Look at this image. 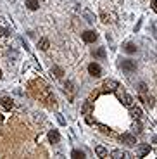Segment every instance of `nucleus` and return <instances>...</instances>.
<instances>
[{
  "label": "nucleus",
  "mask_w": 157,
  "mask_h": 159,
  "mask_svg": "<svg viewBox=\"0 0 157 159\" xmlns=\"http://www.w3.org/2000/svg\"><path fill=\"white\" fill-rule=\"evenodd\" d=\"M121 69L126 73V75H131V73L137 71V62L131 59H123L121 61Z\"/></svg>",
  "instance_id": "1"
},
{
  "label": "nucleus",
  "mask_w": 157,
  "mask_h": 159,
  "mask_svg": "<svg viewBox=\"0 0 157 159\" xmlns=\"http://www.w3.org/2000/svg\"><path fill=\"white\" fill-rule=\"evenodd\" d=\"M118 97H119V100H121L123 104H124L126 107H131L133 106V99H131V95H128L126 92H118Z\"/></svg>",
  "instance_id": "2"
},
{
  "label": "nucleus",
  "mask_w": 157,
  "mask_h": 159,
  "mask_svg": "<svg viewBox=\"0 0 157 159\" xmlns=\"http://www.w3.org/2000/svg\"><path fill=\"white\" fill-rule=\"evenodd\" d=\"M121 142L126 143L128 147H133V145H137V139H135V135H130V133H124V135H121Z\"/></svg>",
  "instance_id": "3"
},
{
  "label": "nucleus",
  "mask_w": 157,
  "mask_h": 159,
  "mask_svg": "<svg viewBox=\"0 0 157 159\" xmlns=\"http://www.w3.org/2000/svg\"><path fill=\"white\" fill-rule=\"evenodd\" d=\"M88 71H90V75L95 76V78H98V76L102 75V68H100L97 62H92L90 66H88Z\"/></svg>",
  "instance_id": "4"
},
{
  "label": "nucleus",
  "mask_w": 157,
  "mask_h": 159,
  "mask_svg": "<svg viewBox=\"0 0 157 159\" xmlns=\"http://www.w3.org/2000/svg\"><path fill=\"white\" fill-rule=\"evenodd\" d=\"M104 90L105 92H114V90H118L119 88V85L116 83V81H114V80H107V81H104Z\"/></svg>",
  "instance_id": "5"
},
{
  "label": "nucleus",
  "mask_w": 157,
  "mask_h": 159,
  "mask_svg": "<svg viewBox=\"0 0 157 159\" xmlns=\"http://www.w3.org/2000/svg\"><path fill=\"white\" fill-rule=\"evenodd\" d=\"M83 40H85L87 43H93L95 40H97V33L92 31V30H88V31L83 33Z\"/></svg>",
  "instance_id": "6"
},
{
  "label": "nucleus",
  "mask_w": 157,
  "mask_h": 159,
  "mask_svg": "<svg viewBox=\"0 0 157 159\" xmlns=\"http://www.w3.org/2000/svg\"><path fill=\"white\" fill-rule=\"evenodd\" d=\"M81 16L85 17V21H87V23H95V16H93V12L88 11V9H85V7L81 9Z\"/></svg>",
  "instance_id": "7"
},
{
  "label": "nucleus",
  "mask_w": 157,
  "mask_h": 159,
  "mask_svg": "<svg viewBox=\"0 0 157 159\" xmlns=\"http://www.w3.org/2000/svg\"><path fill=\"white\" fill-rule=\"evenodd\" d=\"M48 140H50V143H59L61 133L57 130H50V131H48Z\"/></svg>",
  "instance_id": "8"
},
{
  "label": "nucleus",
  "mask_w": 157,
  "mask_h": 159,
  "mask_svg": "<svg viewBox=\"0 0 157 159\" xmlns=\"http://www.w3.org/2000/svg\"><path fill=\"white\" fill-rule=\"evenodd\" d=\"M140 100L141 102H145V106L147 107H154V97H150V95H145V93H140Z\"/></svg>",
  "instance_id": "9"
},
{
  "label": "nucleus",
  "mask_w": 157,
  "mask_h": 159,
  "mask_svg": "<svg viewBox=\"0 0 157 159\" xmlns=\"http://www.w3.org/2000/svg\"><path fill=\"white\" fill-rule=\"evenodd\" d=\"M2 106H4L5 109H12L14 107V100H12L11 97H2Z\"/></svg>",
  "instance_id": "10"
},
{
  "label": "nucleus",
  "mask_w": 157,
  "mask_h": 159,
  "mask_svg": "<svg viewBox=\"0 0 157 159\" xmlns=\"http://www.w3.org/2000/svg\"><path fill=\"white\" fill-rule=\"evenodd\" d=\"M95 152H97L98 157H107V149L102 147V145H97V147H95Z\"/></svg>",
  "instance_id": "11"
},
{
  "label": "nucleus",
  "mask_w": 157,
  "mask_h": 159,
  "mask_svg": "<svg viewBox=\"0 0 157 159\" xmlns=\"http://www.w3.org/2000/svg\"><path fill=\"white\" fill-rule=\"evenodd\" d=\"M112 157H131L130 152H123V151H112Z\"/></svg>",
  "instance_id": "12"
},
{
  "label": "nucleus",
  "mask_w": 157,
  "mask_h": 159,
  "mask_svg": "<svg viewBox=\"0 0 157 159\" xmlns=\"http://www.w3.org/2000/svg\"><path fill=\"white\" fill-rule=\"evenodd\" d=\"M130 112H131V116H133L135 119H140V118H141L140 107H133V106H131V107H130Z\"/></svg>",
  "instance_id": "13"
},
{
  "label": "nucleus",
  "mask_w": 157,
  "mask_h": 159,
  "mask_svg": "<svg viewBox=\"0 0 157 159\" xmlns=\"http://www.w3.org/2000/svg\"><path fill=\"white\" fill-rule=\"evenodd\" d=\"M124 50L128 52V54H135V52H137V45L128 42V43H124Z\"/></svg>",
  "instance_id": "14"
},
{
  "label": "nucleus",
  "mask_w": 157,
  "mask_h": 159,
  "mask_svg": "<svg viewBox=\"0 0 157 159\" xmlns=\"http://www.w3.org/2000/svg\"><path fill=\"white\" fill-rule=\"evenodd\" d=\"M26 5L29 11H36L38 9V0H26Z\"/></svg>",
  "instance_id": "15"
},
{
  "label": "nucleus",
  "mask_w": 157,
  "mask_h": 159,
  "mask_svg": "<svg viewBox=\"0 0 157 159\" xmlns=\"http://www.w3.org/2000/svg\"><path fill=\"white\" fill-rule=\"evenodd\" d=\"M93 56H95V57H100V59H104V57H105V48H104V47L97 48V50L93 52Z\"/></svg>",
  "instance_id": "16"
},
{
  "label": "nucleus",
  "mask_w": 157,
  "mask_h": 159,
  "mask_svg": "<svg viewBox=\"0 0 157 159\" xmlns=\"http://www.w3.org/2000/svg\"><path fill=\"white\" fill-rule=\"evenodd\" d=\"M64 88L71 93V97L74 95V83H73V81H66V87H64Z\"/></svg>",
  "instance_id": "17"
},
{
  "label": "nucleus",
  "mask_w": 157,
  "mask_h": 159,
  "mask_svg": "<svg viewBox=\"0 0 157 159\" xmlns=\"http://www.w3.org/2000/svg\"><path fill=\"white\" fill-rule=\"evenodd\" d=\"M71 156H73V157H76V159H81V157H85V152L79 151V149H74V151L71 152Z\"/></svg>",
  "instance_id": "18"
},
{
  "label": "nucleus",
  "mask_w": 157,
  "mask_h": 159,
  "mask_svg": "<svg viewBox=\"0 0 157 159\" xmlns=\"http://www.w3.org/2000/svg\"><path fill=\"white\" fill-rule=\"evenodd\" d=\"M38 47L42 48V50H47V48H48V40L47 38H42L38 42Z\"/></svg>",
  "instance_id": "19"
},
{
  "label": "nucleus",
  "mask_w": 157,
  "mask_h": 159,
  "mask_svg": "<svg viewBox=\"0 0 157 159\" xmlns=\"http://www.w3.org/2000/svg\"><path fill=\"white\" fill-rule=\"evenodd\" d=\"M52 71H54V75H55V78H61V76H62V69L59 68V66H54V68H52Z\"/></svg>",
  "instance_id": "20"
},
{
  "label": "nucleus",
  "mask_w": 157,
  "mask_h": 159,
  "mask_svg": "<svg viewBox=\"0 0 157 159\" xmlns=\"http://www.w3.org/2000/svg\"><path fill=\"white\" fill-rule=\"evenodd\" d=\"M149 152H150V145H141L138 154H140V156H145V154H149Z\"/></svg>",
  "instance_id": "21"
},
{
  "label": "nucleus",
  "mask_w": 157,
  "mask_h": 159,
  "mask_svg": "<svg viewBox=\"0 0 157 159\" xmlns=\"http://www.w3.org/2000/svg\"><path fill=\"white\" fill-rule=\"evenodd\" d=\"M88 111H90V100H88V102H85V106L81 107V112H83V114H87Z\"/></svg>",
  "instance_id": "22"
},
{
  "label": "nucleus",
  "mask_w": 157,
  "mask_h": 159,
  "mask_svg": "<svg viewBox=\"0 0 157 159\" xmlns=\"http://www.w3.org/2000/svg\"><path fill=\"white\" fill-rule=\"evenodd\" d=\"M138 90H140V93H145V92H147V85L145 83H140V85H138Z\"/></svg>",
  "instance_id": "23"
},
{
  "label": "nucleus",
  "mask_w": 157,
  "mask_h": 159,
  "mask_svg": "<svg viewBox=\"0 0 157 159\" xmlns=\"http://www.w3.org/2000/svg\"><path fill=\"white\" fill-rule=\"evenodd\" d=\"M133 130H135V133H140V131H141V126H140V123H138V121L133 125Z\"/></svg>",
  "instance_id": "24"
},
{
  "label": "nucleus",
  "mask_w": 157,
  "mask_h": 159,
  "mask_svg": "<svg viewBox=\"0 0 157 159\" xmlns=\"http://www.w3.org/2000/svg\"><path fill=\"white\" fill-rule=\"evenodd\" d=\"M0 24H2V26H5L4 17H0ZM9 33H12V30H7V28H5V33H4V35H9Z\"/></svg>",
  "instance_id": "25"
},
{
  "label": "nucleus",
  "mask_w": 157,
  "mask_h": 159,
  "mask_svg": "<svg viewBox=\"0 0 157 159\" xmlns=\"http://www.w3.org/2000/svg\"><path fill=\"white\" fill-rule=\"evenodd\" d=\"M109 21H110V19H109V16H107L105 12H102V23H105V24H107Z\"/></svg>",
  "instance_id": "26"
},
{
  "label": "nucleus",
  "mask_w": 157,
  "mask_h": 159,
  "mask_svg": "<svg viewBox=\"0 0 157 159\" xmlns=\"http://www.w3.org/2000/svg\"><path fill=\"white\" fill-rule=\"evenodd\" d=\"M100 130H102V131H104V133H110V130H109V128H105V126H102V125H100Z\"/></svg>",
  "instance_id": "27"
},
{
  "label": "nucleus",
  "mask_w": 157,
  "mask_h": 159,
  "mask_svg": "<svg viewBox=\"0 0 157 159\" xmlns=\"http://www.w3.org/2000/svg\"><path fill=\"white\" fill-rule=\"evenodd\" d=\"M152 9L157 12V0H154V2H152Z\"/></svg>",
  "instance_id": "28"
},
{
  "label": "nucleus",
  "mask_w": 157,
  "mask_h": 159,
  "mask_svg": "<svg viewBox=\"0 0 157 159\" xmlns=\"http://www.w3.org/2000/svg\"><path fill=\"white\" fill-rule=\"evenodd\" d=\"M154 142H157V137H154Z\"/></svg>",
  "instance_id": "29"
},
{
  "label": "nucleus",
  "mask_w": 157,
  "mask_h": 159,
  "mask_svg": "<svg viewBox=\"0 0 157 159\" xmlns=\"http://www.w3.org/2000/svg\"><path fill=\"white\" fill-rule=\"evenodd\" d=\"M0 78H2V69H0Z\"/></svg>",
  "instance_id": "30"
}]
</instances>
